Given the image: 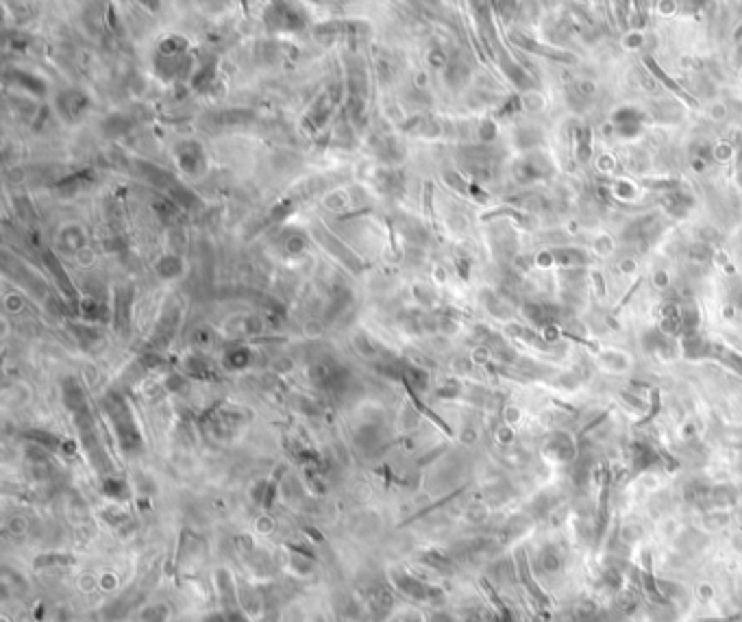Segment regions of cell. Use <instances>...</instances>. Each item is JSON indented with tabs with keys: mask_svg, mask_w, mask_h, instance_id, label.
Masks as SVG:
<instances>
[{
	"mask_svg": "<svg viewBox=\"0 0 742 622\" xmlns=\"http://www.w3.org/2000/svg\"><path fill=\"white\" fill-rule=\"evenodd\" d=\"M102 409H104V413H107V418L114 427L120 448L126 455L140 452L144 446V438H142V431L135 422V416H133L129 403H126V399L120 392L112 389L107 396H102Z\"/></svg>",
	"mask_w": 742,
	"mask_h": 622,
	"instance_id": "obj_1",
	"label": "cell"
},
{
	"mask_svg": "<svg viewBox=\"0 0 742 622\" xmlns=\"http://www.w3.org/2000/svg\"><path fill=\"white\" fill-rule=\"evenodd\" d=\"M72 420H74V427H76V431H79L81 446L86 448V452H88V457H90L94 470L102 476V479H104V476H112L114 466H112V459H109L107 450H104V446H102L100 433H98V424H96V420H94V416H92L90 405L83 407V409H79V411H74V413H72Z\"/></svg>",
	"mask_w": 742,
	"mask_h": 622,
	"instance_id": "obj_2",
	"label": "cell"
},
{
	"mask_svg": "<svg viewBox=\"0 0 742 622\" xmlns=\"http://www.w3.org/2000/svg\"><path fill=\"white\" fill-rule=\"evenodd\" d=\"M390 581L394 586L396 592H400L403 596H407L412 600H418V603H429V605H440L444 600V590L422 581V579H416L403 570H394Z\"/></svg>",
	"mask_w": 742,
	"mask_h": 622,
	"instance_id": "obj_3",
	"label": "cell"
},
{
	"mask_svg": "<svg viewBox=\"0 0 742 622\" xmlns=\"http://www.w3.org/2000/svg\"><path fill=\"white\" fill-rule=\"evenodd\" d=\"M205 422L218 440H229L231 435L238 433V429H242L246 420L244 411L238 407H216L211 409V413H207Z\"/></svg>",
	"mask_w": 742,
	"mask_h": 622,
	"instance_id": "obj_4",
	"label": "cell"
},
{
	"mask_svg": "<svg viewBox=\"0 0 742 622\" xmlns=\"http://www.w3.org/2000/svg\"><path fill=\"white\" fill-rule=\"evenodd\" d=\"M394 586H388V583H381V581H377V583H370L368 588H366V605H368V609H370V614H372V618L377 620V622H381V620H384V618H388L390 616V611L394 609V603H396V598H394Z\"/></svg>",
	"mask_w": 742,
	"mask_h": 622,
	"instance_id": "obj_5",
	"label": "cell"
},
{
	"mask_svg": "<svg viewBox=\"0 0 742 622\" xmlns=\"http://www.w3.org/2000/svg\"><path fill=\"white\" fill-rule=\"evenodd\" d=\"M148 590L146 588H129L124 594H120L118 598H114L112 603L102 609V620L104 622H116L120 618H126L131 611H135V607L146 598Z\"/></svg>",
	"mask_w": 742,
	"mask_h": 622,
	"instance_id": "obj_6",
	"label": "cell"
},
{
	"mask_svg": "<svg viewBox=\"0 0 742 622\" xmlns=\"http://www.w3.org/2000/svg\"><path fill=\"white\" fill-rule=\"evenodd\" d=\"M309 379L318 389H337L344 381V370L333 359H318L309 368Z\"/></svg>",
	"mask_w": 742,
	"mask_h": 622,
	"instance_id": "obj_7",
	"label": "cell"
},
{
	"mask_svg": "<svg viewBox=\"0 0 742 622\" xmlns=\"http://www.w3.org/2000/svg\"><path fill=\"white\" fill-rule=\"evenodd\" d=\"M177 155V161H179V168H183L187 174H198L203 172L205 168V155H203V148L198 146L196 141H183L177 146L175 151Z\"/></svg>",
	"mask_w": 742,
	"mask_h": 622,
	"instance_id": "obj_8",
	"label": "cell"
},
{
	"mask_svg": "<svg viewBox=\"0 0 742 622\" xmlns=\"http://www.w3.org/2000/svg\"><path fill=\"white\" fill-rule=\"evenodd\" d=\"M216 588L220 592V603L222 609H236L240 605V594H238V583L233 581V574L227 568L216 570Z\"/></svg>",
	"mask_w": 742,
	"mask_h": 622,
	"instance_id": "obj_9",
	"label": "cell"
},
{
	"mask_svg": "<svg viewBox=\"0 0 742 622\" xmlns=\"http://www.w3.org/2000/svg\"><path fill=\"white\" fill-rule=\"evenodd\" d=\"M90 107V100L86 94H81L76 90H68V92H61L59 98H57V109L61 111V116L66 118H79L83 111H86Z\"/></svg>",
	"mask_w": 742,
	"mask_h": 622,
	"instance_id": "obj_10",
	"label": "cell"
},
{
	"mask_svg": "<svg viewBox=\"0 0 742 622\" xmlns=\"http://www.w3.org/2000/svg\"><path fill=\"white\" fill-rule=\"evenodd\" d=\"M61 399H63V405H66V409L70 413L88 407V396H86V389H83V385L76 381V379H66L61 383Z\"/></svg>",
	"mask_w": 742,
	"mask_h": 622,
	"instance_id": "obj_11",
	"label": "cell"
},
{
	"mask_svg": "<svg viewBox=\"0 0 742 622\" xmlns=\"http://www.w3.org/2000/svg\"><path fill=\"white\" fill-rule=\"evenodd\" d=\"M538 566L544 574H560L564 568V557L555 546H544L538 553Z\"/></svg>",
	"mask_w": 742,
	"mask_h": 622,
	"instance_id": "obj_12",
	"label": "cell"
},
{
	"mask_svg": "<svg viewBox=\"0 0 742 622\" xmlns=\"http://www.w3.org/2000/svg\"><path fill=\"white\" fill-rule=\"evenodd\" d=\"M173 609L166 603H151L137 611L135 622H170Z\"/></svg>",
	"mask_w": 742,
	"mask_h": 622,
	"instance_id": "obj_13",
	"label": "cell"
},
{
	"mask_svg": "<svg viewBox=\"0 0 742 622\" xmlns=\"http://www.w3.org/2000/svg\"><path fill=\"white\" fill-rule=\"evenodd\" d=\"M102 494L107 496V499L112 501H126L129 499V485H126L122 479H118V476H104L102 479Z\"/></svg>",
	"mask_w": 742,
	"mask_h": 622,
	"instance_id": "obj_14",
	"label": "cell"
},
{
	"mask_svg": "<svg viewBox=\"0 0 742 622\" xmlns=\"http://www.w3.org/2000/svg\"><path fill=\"white\" fill-rule=\"evenodd\" d=\"M422 564H427V566L436 568L438 572H449V570L455 568L453 557L444 555V553H440V551H425V553H422Z\"/></svg>",
	"mask_w": 742,
	"mask_h": 622,
	"instance_id": "obj_15",
	"label": "cell"
},
{
	"mask_svg": "<svg viewBox=\"0 0 742 622\" xmlns=\"http://www.w3.org/2000/svg\"><path fill=\"white\" fill-rule=\"evenodd\" d=\"M25 438H27V440H33L37 446H44V448H48V450H57V448H61L63 444H66V442H61L57 435L46 433V431H27Z\"/></svg>",
	"mask_w": 742,
	"mask_h": 622,
	"instance_id": "obj_16",
	"label": "cell"
},
{
	"mask_svg": "<svg viewBox=\"0 0 742 622\" xmlns=\"http://www.w3.org/2000/svg\"><path fill=\"white\" fill-rule=\"evenodd\" d=\"M248 361H250V350H248V348H242V346L229 350L227 355H224V366H227L229 370H242V368L248 366Z\"/></svg>",
	"mask_w": 742,
	"mask_h": 622,
	"instance_id": "obj_17",
	"label": "cell"
},
{
	"mask_svg": "<svg viewBox=\"0 0 742 622\" xmlns=\"http://www.w3.org/2000/svg\"><path fill=\"white\" fill-rule=\"evenodd\" d=\"M603 614L597 605L592 603H581L579 607L572 609V620L575 622H601Z\"/></svg>",
	"mask_w": 742,
	"mask_h": 622,
	"instance_id": "obj_18",
	"label": "cell"
},
{
	"mask_svg": "<svg viewBox=\"0 0 742 622\" xmlns=\"http://www.w3.org/2000/svg\"><path fill=\"white\" fill-rule=\"evenodd\" d=\"M72 566L74 564V557L72 555H61V553H55V555H41L37 557L33 562V568H44V566Z\"/></svg>",
	"mask_w": 742,
	"mask_h": 622,
	"instance_id": "obj_19",
	"label": "cell"
},
{
	"mask_svg": "<svg viewBox=\"0 0 742 622\" xmlns=\"http://www.w3.org/2000/svg\"><path fill=\"white\" fill-rule=\"evenodd\" d=\"M645 535H647V533L642 531V527H640V525H633V523L625 525V527L621 529V533H619L621 542H623V544H627V546H633V544L642 542V540H645Z\"/></svg>",
	"mask_w": 742,
	"mask_h": 622,
	"instance_id": "obj_20",
	"label": "cell"
},
{
	"mask_svg": "<svg viewBox=\"0 0 742 622\" xmlns=\"http://www.w3.org/2000/svg\"><path fill=\"white\" fill-rule=\"evenodd\" d=\"M46 263H48V268H50V270H53V275L57 277V281L61 283V287H63V292H66V294H70V296H74V287H72V283H70V279L66 277V275H63V268H61V263L48 253L46 255Z\"/></svg>",
	"mask_w": 742,
	"mask_h": 622,
	"instance_id": "obj_21",
	"label": "cell"
},
{
	"mask_svg": "<svg viewBox=\"0 0 742 622\" xmlns=\"http://www.w3.org/2000/svg\"><path fill=\"white\" fill-rule=\"evenodd\" d=\"M187 372L192 377H196V379H211V377H214V370H211V366L207 361L198 359V357H189Z\"/></svg>",
	"mask_w": 742,
	"mask_h": 622,
	"instance_id": "obj_22",
	"label": "cell"
},
{
	"mask_svg": "<svg viewBox=\"0 0 742 622\" xmlns=\"http://www.w3.org/2000/svg\"><path fill=\"white\" fill-rule=\"evenodd\" d=\"M92 172L90 170H81V172H76L74 177H68L66 181H61L59 183V188H70V190H76V188H81V185H88L90 181H92Z\"/></svg>",
	"mask_w": 742,
	"mask_h": 622,
	"instance_id": "obj_23",
	"label": "cell"
},
{
	"mask_svg": "<svg viewBox=\"0 0 742 622\" xmlns=\"http://www.w3.org/2000/svg\"><path fill=\"white\" fill-rule=\"evenodd\" d=\"M157 270H159L163 277H175V275H179V270H181V263H179L177 257L168 255V257H163V259L157 263Z\"/></svg>",
	"mask_w": 742,
	"mask_h": 622,
	"instance_id": "obj_24",
	"label": "cell"
},
{
	"mask_svg": "<svg viewBox=\"0 0 742 622\" xmlns=\"http://www.w3.org/2000/svg\"><path fill=\"white\" fill-rule=\"evenodd\" d=\"M15 78H20V83H25V85L31 90V92H35L37 96H41V94H44L46 92V88H44V83H41L37 76H31V74H25V72H15Z\"/></svg>",
	"mask_w": 742,
	"mask_h": 622,
	"instance_id": "obj_25",
	"label": "cell"
},
{
	"mask_svg": "<svg viewBox=\"0 0 742 622\" xmlns=\"http://www.w3.org/2000/svg\"><path fill=\"white\" fill-rule=\"evenodd\" d=\"M76 336L83 344H92V342H98L100 340V333L96 329L92 326H76Z\"/></svg>",
	"mask_w": 742,
	"mask_h": 622,
	"instance_id": "obj_26",
	"label": "cell"
},
{
	"mask_svg": "<svg viewBox=\"0 0 742 622\" xmlns=\"http://www.w3.org/2000/svg\"><path fill=\"white\" fill-rule=\"evenodd\" d=\"M201 622H227V616L224 611H214V614H207Z\"/></svg>",
	"mask_w": 742,
	"mask_h": 622,
	"instance_id": "obj_27",
	"label": "cell"
},
{
	"mask_svg": "<svg viewBox=\"0 0 742 622\" xmlns=\"http://www.w3.org/2000/svg\"><path fill=\"white\" fill-rule=\"evenodd\" d=\"M731 546H734L738 553H742V529L731 535Z\"/></svg>",
	"mask_w": 742,
	"mask_h": 622,
	"instance_id": "obj_28",
	"label": "cell"
},
{
	"mask_svg": "<svg viewBox=\"0 0 742 622\" xmlns=\"http://www.w3.org/2000/svg\"><path fill=\"white\" fill-rule=\"evenodd\" d=\"M429 622H453V618H451L449 614H444V611H436V614L429 618Z\"/></svg>",
	"mask_w": 742,
	"mask_h": 622,
	"instance_id": "obj_29",
	"label": "cell"
}]
</instances>
